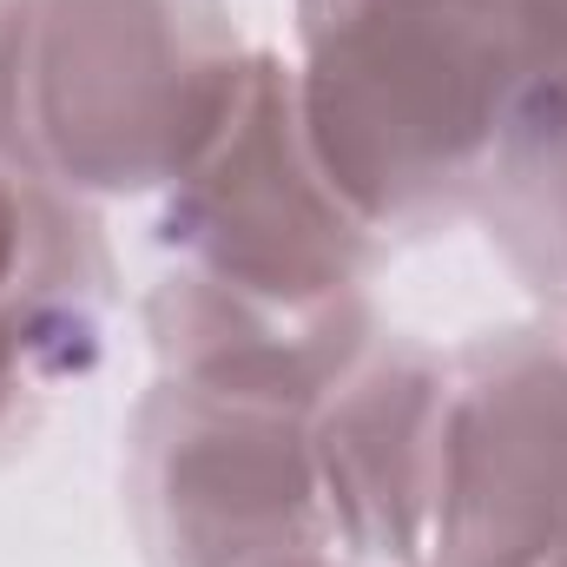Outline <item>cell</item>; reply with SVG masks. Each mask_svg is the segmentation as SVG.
Instances as JSON below:
<instances>
[{
  "instance_id": "cell-7",
  "label": "cell",
  "mask_w": 567,
  "mask_h": 567,
  "mask_svg": "<svg viewBox=\"0 0 567 567\" xmlns=\"http://www.w3.org/2000/svg\"><path fill=\"white\" fill-rule=\"evenodd\" d=\"M113 310V258L80 198L0 158V442L100 363Z\"/></svg>"
},
{
  "instance_id": "cell-2",
  "label": "cell",
  "mask_w": 567,
  "mask_h": 567,
  "mask_svg": "<svg viewBox=\"0 0 567 567\" xmlns=\"http://www.w3.org/2000/svg\"><path fill=\"white\" fill-rule=\"evenodd\" d=\"M245 60L218 0H0V158L60 198H165Z\"/></svg>"
},
{
  "instance_id": "cell-11",
  "label": "cell",
  "mask_w": 567,
  "mask_h": 567,
  "mask_svg": "<svg viewBox=\"0 0 567 567\" xmlns=\"http://www.w3.org/2000/svg\"><path fill=\"white\" fill-rule=\"evenodd\" d=\"M555 567H567V555H561V561H555Z\"/></svg>"
},
{
  "instance_id": "cell-9",
  "label": "cell",
  "mask_w": 567,
  "mask_h": 567,
  "mask_svg": "<svg viewBox=\"0 0 567 567\" xmlns=\"http://www.w3.org/2000/svg\"><path fill=\"white\" fill-rule=\"evenodd\" d=\"M482 205L502 251L567 290V0H515V80Z\"/></svg>"
},
{
  "instance_id": "cell-1",
  "label": "cell",
  "mask_w": 567,
  "mask_h": 567,
  "mask_svg": "<svg viewBox=\"0 0 567 567\" xmlns=\"http://www.w3.org/2000/svg\"><path fill=\"white\" fill-rule=\"evenodd\" d=\"M508 80L515 0H297V126L377 238L482 205Z\"/></svg>"
},
{
  "instance_id": "cell-6",
  "label": "cell",
  "mask_w": 567,
  "mask_h": 567,
  "mask_svg": "<svg viewBox=\"0 0 567 567\" xmlns=\"http://www.w3.org/2000/svg\"><path fill=\"white\" fill-rule=\"evenodd\" d=\"M449 357L370 343V357L310 410V449L337 555L363 567H423L442 495Z\"/></svg>"
},
{
  "instance_id": "cell-5",
  "label": "cell",
  "mask_w": 567,
  "mask_h": 567,
  "mask_svg": "<svg viewBox=\"0 0 567 567\" xmlns=\"http://www.w3.org/2000/svg\"><path fill=\"white\" fill-rule=\"evenodd\" d=\"M567 555V343L502 330L449 357L442 495L423 567H555Z\"/></svg>"
},
{
  "instance_id": "cell-10",
  "label": "cell",
  "mask_w": 567,
  "mask_h": 567,
  "mask_svg": "<svg viewBox=\"0 0 567 567\" xmlns=\"http://www.w3.org/2000/svg\"><path fill=\"white\" fill-rule=\"evenodd\" d=\"M297 567H363V561H343V555H317V561H297Z\"/></svg>"
},
{
  "instance_id": "cell-3",
  "label": "cell",
  "mask_w": 567,
  "mask_h": 567,
  "mask_svg": "<svg viewBox=\"0 0 567 567\" xmlns=\"http://www.w3.org/2000/svg\"><path fill=\"white\" fill-rule=\"evenodd\" d=\"M158 245L172 271L251 303L330 310L370 297L363 284L383 238L317 172L297 126L290 60L251 47L218 140L165 192Z\"/></svg>"
},
{
  "instance_id": "cell-8",
  "label": "cell",
  "mask_w": 567,
  "mask_h": 567,
  "mask_svg": "<svg viewBox=\"0 0 567 567\" xmlns=\"http://www.w3.org/2000/svg\"><path fill=\"white\" fill-rule=\"evenodd\" d=\"M145 330L158 350V377L218 390V396H258L284 410H317L377 343V310L330 303V310H284L251 303L231 290L158 271L145 297Z\"/></svg>"
},
{
  "instance_id": "cell-4",
  "label": "cell",
  "mask_w": 567,
  "mask_h": 567,
  "mask_svg": "<svg viewBox=\"0 0 567 567\" xmlns=\"http://www.w3.org/2000/svg\"><path fill=\"white\" fill-rule=\"evenodd\" d=\"M133 522L152 567H297L337 555L310 410L158 377L133 416Z\"/></svg>"
}]
</instances>
